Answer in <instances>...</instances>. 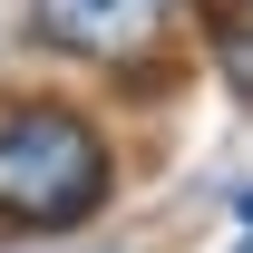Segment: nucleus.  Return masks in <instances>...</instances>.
Returning a JSON list of instances; mask_svg holds the SVG:
<instances>
[{"label": "nucleus", "mask_w": 253, "mask_h": 253, "mask_svg": "<svg viewBox=\"0 0 253 253\" xmlns=\"http://www.w3.org/2000/svg\"><path fill=\"white\" fill-rule=\"evenodd\" d=\"M175 0H39V39H59L78 59H136L166 30Z\"/></svg>", "instance_id": "nucleus-2"}, {"label": "nucleus", "mask_w": 253, "mask_h": 253, "mask_svg": "<svg viewBox=\"0 0 253 253\" xmlns=\"http://www.w3.org/2000/svg\"><path fill=\"white\" fill-rule=\"evenodd\" d=\"M97 205H107V136L49 97L0 107V214L30 234H68Z\"/></svg>", "instance_id": "nucleus-1"}, {"label": "nucleus", "mask_w": 253, "mask_h": 253, "mask_svg": "<svg viewBox=\"0 0 253 253\" xmlns=\"http://www.w3.org/2000/svg\"><path fill=\"white\" fill-rule=\"evenodd\" d=\"M224 68L244 78V97H253V39H224Z\"/></svg>", "instance_id": "nucleus-3"}, {"label": "nucleus", "mask_w": 253, "mask_h": 253, "mask_svg": "<svg viewBox=\"0 0 253 253\" xmlns=\"http://www.w3.org/2000/svg\"><path fill=\"white\" fill-rule=\"evenodd\" d=\"M244 253H253V244H244Z\"/></svg>", "instance_id": "nucleus-4"}]
</instances>
